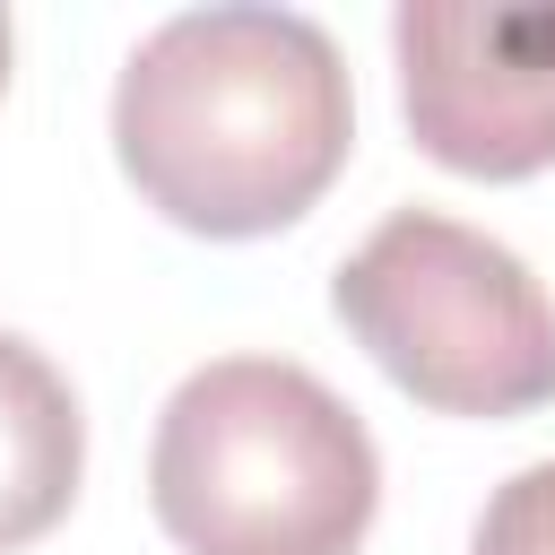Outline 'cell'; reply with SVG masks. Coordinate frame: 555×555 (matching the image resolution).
<instances>
[{
	"label": "cell",
	"mask_w": 555,
	"mask_h": 555,
	"mask_svg": "<svg viewBox=\"0 0 555 555\" xmlns=\"http://www.w3.org/2000/svg\"><path fill=\"white\" fill-rule=\"evenodd\" d=\"M356 147V87L304 9H182L113 78V156L130 191L208 243L295 225Z\"/></svg>",
	"instance_id": "6da1fadb"
},
{
	"label": "cell",
	"mask_w": 555,
	"mask_h": 555,
	"mask_svg": "<svg viewBox=\"0 0 555 555\" xmlns=\"http://www.w3.org/2000/svg\"><path fill=\"white\" fill-rule=\"evenodd\" d=\"M147 503L182 555H356L382 512V451L321 373L217 356L156 416Z\"/></svg>",
	"instance_id": "7a4b0ae2"
},
{
	"label": "cell",
	"mask_w": 555,
	"mask_h": 555,
	"mask_svg": "<svg viewBox=\"0 0 555 555\" xmlns=\"http://www.w3.org/2000/svg\"><path fill=\"white\" fill-rule=\"evenodd\" d=\"M330 304L434 416H529L555 399V304L538 269L442 208H390L338 260Z\"/></svg>",
	"instance_id": "3957f363"
},
{
	"label": "cell",
	"mask_w": 555,
	"mask_h": 555,
	"mask_svg": "<svg viewBox=\"0 0 555 555\" xmlns=\"http://www.w3.org/2000/svg\"><path fill=\"white\" fill-rule=\"evenodd\" d=\"M408 139L468 182H529L555 165V9L529 0H408L390 17Z\"/></svg>",
	"instance_id": "277c9868"
},
{
	"label": "cell",
	"mask_w": 555,
	"mask_h": 555,
	"mask_svg": "<svg viewBox=\"0 0 555 555\" xmlns=\"http://www.w3.org/2000/svg\"><path fill=\"white\" fill-rule=\"evenodd\" d=\"M78 477H87L78 390L35 338L0 330V555L61 529V512L78 503Z\"/></svg>",
	"instance_id": "5b68a950"
},
{
	"label": "cell",
	"mask_w": 555,
	"mask_h": 555,
	"mask_svg": "<svg viewBox=\"0 0 555 555\" xmlns=\"http://www.w3.org/2000/svg\"><path fill=\"white\" fill-rule=\"evenodd\" d=\"M468 555H555V460H538L486 494Z\"/></svg>",
	"instance_id": "8992f818"
},
{
	"label": "cell",
	"mask_w": 555,
	"mask_h": 555,
	"mask_svg": "<svg viewBox=\"0 0 555 555\" xmlns=\"http://www.w3.org/2000/svg\"><path fill=\"white\" fill-rule=\"evenodd\" d=\"M9 52H17V35H9V9H0V95H9Z\"/></svg>",
	"instance_id": "52a82bcc"
}]
</instances>
